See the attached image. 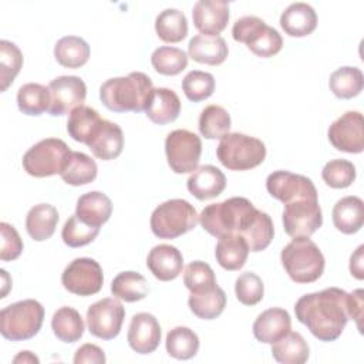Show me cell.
<instances>
[{
	"mask_svg": "<svg viewBox=\"0 0 364 364\" xmlns=\"http://www.w3.org/2000/svg\"><path fill=\"white\" fill-rule=\"evenodd\" d=\"M112 213L111 199L100 192L91 191L78 198L75 205V215L87 225L101 228Z\"/></svg>",
	"mask_w": 364,
	"mask_h": 364,
	"instance_id": "cell-25",
	"label": "cell"
},
{
	"mask_svg": "<svg viewBox=\"0 0 364 364\" xmlns=\"http://www.w3.org/2000/svg\"><path fill=\"white\" fill-rule=\"evenodd\" d=\"M50 108L53 117H60L71 112L74 108L82 105L87 97L85 82L75 75H61L48 84Z\"/></svg>",
	"mask_w": 364,
	"mask_h": 364,
	"instance_id": "cell-15",
	"label": "cell"
},
{
	"mask_svg": "<svg viewBox=\"0 0 364 364\" xmlns=\"http://www.w3.org/2000/svg\"><path fill=\"white\" fill-rule=\"evenodd\" d=\"M249 246L243 236L240 235H225L219 237L215 249V256L218 263L225 270H239L245 266L249 256Z\"/></svg>",
	"mask_w": 364,
	"mask_h": 364,
	"instance_id": "cell-27",
	"label": "cell"
},
{
	"mask_svg": "<svg viewBox=\"0 0 364 364\" xmlns=\"http://www.w3.org/2000/svg\"><path fill=\"white\" fill-rule=\"evenodd\" d=\"M183 283L186 289L193 294L209 291L218 286L215 272L208 263L200 260L191 262L185 267Z\"/></svg>",
	"mask_w": 364,
	"mask_h": 364,
	"instance_id": "cell-44",
	"label": "cell"
},
{
	"mask_svg": "<svg viewBox=\"0 0 364 364\" xmlns=\"http://www.w3.org/2000/svg\"><path fill=\"white\" fill-rule=\"evenodd\" d=\"M85 318L92 336L102 340H112L121 331L125 309L117 297H105L88 307Z\"/></svg>",
	"mask_w": 364,
	"mask_h": 364,
	"instance_id": "cell-13",
	"label": "cell"
},
{
	"mask_svg": "<svg viewBox=\"0 0 364 364\" xmlns=\"http://www.w3.org/2000/svg\"><path fill=\"white\" fill-rule=\"evenodd\" d=\"M291 328V318L284 309L272 307L257 316L253 323V334L257 341L273 344Z\"/></svg>",
	"mask_w": 364,
	"mask_h": 364,
	"instance_id": "cell-21",
	"label": "cell"
},
{
	"mask_svg": "<svg viewBox=\"0 0 364 364\" xmlns=\"http://www.w3.org/2000/svg\"><path fill=\"white\" fill-rule=\"evenodd\" d=\"M166 353L176 360H189L199 350V337L189 327L178 326L168 331L165 340Z\"/></svg>",
	"mask_w": 364,
	"mask_h": 364,
	"instance_id": "cell-38",
	"label": "cell"
},
{
	"mask_svg": "<svg viewBox=\"0 0 364 364\" xmlns=\"http://www.w3.org/2000/svg\"><path fill=\"white\" fill-rule=\"evenodd\" d=\"M87 146L98 159H115L119 156L124 148V134L121 127L115 122L104 119Z\"/></svg>",
	"mask_w": 364,
	"mask_h": 364,
	"instance_id": "cell-22",
	"label": "cell"
},
{
	"mask_svg": "<svg viewBox=\"0 0 364 364\" xmlns=\"http://www.w3.org/2000/svg\"><path fill=\"white\" fill-rule=\"evenodd\" d=\"M165 154L175 173L193 172L202 154L200 138L188 129H175L166 135Z\"/></svg>",
	"mask_w": 364,
	"mask_h": 364,
	"instance_id": "cell-10",
	"label": "cell"
},
{
	"mask_svg": "<svg viewBox=\"0 0 364 364\" xmlns=\"http://www.w3.org/2000/svg\"><path fill=\"white\" fill-rule=\"evenodd\" d=\"M195 27L205 36H219L229 21V3L223 0H199L192 9Z\"/></svg>",
	"mask_w": 364,
	"mask_h": 364,
	"instance_id": "cell-18",
	"label": "cell"
},
{
	"mask_svg": "<svg viewBox=\"0 0 364 364\" xmlns=\"http://www.w3.org/2000/svg\"><path fill=\"white\" fill-rule=\"evenodd\" d=\"M181 112V100L176 92L171 88L159 87L154 88V94L148 108L145 109L146 117L159 125L169 124L178 118Z\"/></svg>",
	"mask_w": 364,
	"mask_h": 364,
	"instance_id": "cell-28",
	"label": "cell"
},
{
	"mask_svg": "<svg viewBox=\"0 0 364 364\" xmlns=\"http://www.w3.org/2000/svg\"><path fill=\"white\" fill-rule=\"evenodd\" d=\"M38 358L31 353V351H20L16 357H14V360H13V363L14 364H18V363H23V364H26V363H36V364H38Z\"/></svg>",
	"mask_w": 364,
	"mask_h": 364,
	"instance_id": "cell-54",
	"label": "cell"
},
{
	"mask_svg": "<svg viewBox=\"0 0 364 364\" xmlns=\"http://www.w3.org/2000/svg\"><path fill=\"white\" fill-rule=\"evenodd\" d=\"M363 294L361 289H357L351 293H347V313L348 318H354L357 328L361 331V318H363Z\"/></svg>",
	"mask_w": 364,
	"mask_h": 364,
	"instance_id": "cell-52",
	"label": "cell"
},
{
	"mask_svg": "<svg viewBox=\"0 0 364 364\" xmlns=\"http://www.w3.org/2000/svg\"><path fill=\"white\" fill-rule=\"evenodd\" d=\"M296 318L320 341L337 340L347 321V291L328 287L301 296L294 304Z\"/></svg>",
	"mask_w": 364,
	"mask_h": 364,
	"instance_id": "cell-1",
	"label": "cell"
},
{
	"mask_svg": "<svg viewBox=\"0 0 364 364\" xmlns=\"http://www.w3.org/2000/svg\"><path fill=\"white\" fill-rule=\"evenodd\" d=\"M363 115L358 111H347L337 118L327 131L330 144L343 152L360 154L364 149Z\"/></svg>",
	"mask_w": 364,
	"mask_h": 364,
	"instance_id": "cell-16",
	"label": "cell"
},
{
	"mask_svg": "<svg viewBox=\"0 0 364 364\" xmlns=\"http://www.w3.org/2000/svg\"><path fill=\"white\" fill-rule=\"evenodd\" d=\"M272 355L282 364H303L310 355V348L300 333L289 331L272 344Z\"/></svg>",
	"mask_w": 364,
	"mask_h": 364,
	"instance_id": "cell-32",
	"label": "cell"
},
{
	"mask_svg": "<svg viewBox=\"0 0 364 364\" xmlns=\"http://www.w3.org/2000/svg\"><path fill=\"white\" fill-rule=\"evenodd\" d=\"M61 283L65 290L77 296H92L98 293L104 283L100 263L91 257H77L64 269Z\"/></svg>",
	"mask_w": 364,
	"mask_h": 364,
	"instance_id": "cell-12",
	"label": "cell"
},
{
	"mask_svg": "<svg viewBox=\"0 0 364 364\" xmlns=\"http://www.w3.org/2000/svg\"><path fill=\"white\" fill-rule=\"evenodd\" d=\"M127 340L138 354L154 353L161 341V326L154 314L136 313L132 316Z\"/></svg>",
	"mask_w": 364,
	"mask_h": 364,
	"instance_id": "cell-17",
	"label": "cell"
},
{
	"mask_svg": "<svg viewBox=\"0 0 364 364\" xmlns=\"http://www.w3.org/2000/svg\"><path fill=\"white\" fill-rule=\"evenodd\" d=\"M333 223L341 233L353 235L363 228L364 202L358 196H344L333 208Z\"/></svg>",
	"mask_w": 364,
	"mask_h": 364,
	"instance_id": "cell-26",
	"label": "cell"
},
{
	"mask_svg": "<svg viewBox=\"0 0 364 364\" xmlns=\"http://www.w3.org/2000/svg\"><path fill=\"white\" fill-rule=\"evenodd\" d=\"M235 293L242 304L255 306L263 299L264 286L256 273L245 272L235 282Z\"/></svg>",
	"mask_w": 364,
	"mask_h": 364,
	"instance_id": "cell-49",
	"label": "cell"
},
{
	"mask_svg": "<svg viewBox=\"0 0 364 364\" xmlns=\"http://www.w3.org/2000/svg\"><path fill=\"white\" fill-rule=\"evenodd\" d=\"M188 191L199 200L219 196L226 188L225 173L213 165L198 166L186 181Z\"/></svg>",
	"mask_w": 364,
	"mask_h": 364,
	"instance_id": "cell-20",
	"label": "cell"
},
{
	"mask_svg": "<svg viewBox=\"0 0 364 364\" xmlns=\"http://www.w3.org/2000/svg\"><path fill=\"white\" fill-rule=\"evenodd\" d=\"M54 57L65 68H80L90 58V46L78 36H65L55 43Z\"/></svg>",
	"mask_w": 364,
	"mask_h": 364,
	"instance_id": "cell-33",
	"label": "cell"
},
{
	"mask_svg": "<svg viewBox=\"0 0 364 364\" xmlns=\"http://www.w3.org/2000/svg\"><path fill=\"white\" fill-rule=\"evenodd\" d=\"M280 26L290 37H304L316 30L317 14L314 9L307 3H291L282 13Z\"/></svg>",
	"mask_w": 364,
	"mask_h": 364,
	"instance_id": "cell-23",
	"label": "cell"
},
{
	"mask_svg": "<svg viewBox=\"0 0 364 364\" xmlns=\"http://www.w3.org/2000/svg\"><path fill=\"white\" fill-rule=\"evenodd\" d=\"M228 53V44L220 36L198 34L192 37L188 44L189 57L200 64L219 65L226 60Z\"/></svg>",
	"mask_w": 364,
	"mask_h": 364,
	"instance_id": "cell-24",
	"label": "cell"
},
{
	"mask_svg": "<svg viewBox=\"0 0 364 364\" xmlns=\"http://www.w3.org/2000/svg\"><path fill=\"white\" fill-rule=\"evenodd\" d=\"M199 220L195 208L185 199H169L151 215V230L159 239H175L192 230Z\"/></svg>",
	"mask_w": 364,
	"mask_h": 364,
	"instance_id": "cell-7",
	"label": "cell"
},
{
	"mask_svg": "<svg viewBox=\"0 0 364 364\" xmlns=\"http://www.w3.org/2000/svg\"><path fill=\"white\" fill-rule=\"evenodd\" d=\"M18 109L26 115H41L50 108L48 87L38 82H27L17 91Z\"/></svg>",
	"mask_w": 364,
	"mask_h": 364,
	"instance_id": "cell-40",
	"label": "cell"
},
{
	"mask_svg": "<svg viewBox=\"0 0 364 364\" xmlns=\"http://www.w3.org/2000/svg\"><path fill=\"white\" fill-rule=\"evenodd\" d=\"M100 233V228L87 225L74 213L67 219L61 230L63 242L70 247H81L91 243Z\"/></svg>",
	"mask_w": 364,
	"mask_h": 364,
	"instance_id": "cell-46",
	"label": "cell"
},
{
	"mask_svg": "<svg viewBox=\"0 0 364 364\" xmlns=\"http://www.w3.org/2000/svg\"><path fill=\"white\" fill-rule=\"evenodd\" d=\"M44 320V307L34 299H26L4 307L0 311V333L11 341L34 337Z\"/></svg>",
	"mask_w": 364,
	"mask_h": 364,
	"instance_id": "cell-6",
	"label": "cell"
},
{
	"mask_svg": "<svg viewBox=\"0 0 364 364\" xmlns=\"http://www.w3.org/2000/svg\"><path fill=\"white\" fill-rule=\"evenodd\" d=\"M152 94V80L141 71L129 73L127 77L109 78L100 87V100L114 112L145 111Z\"/></svg>",
	"mask_w": 364,
	"mask_h": 364,
	"instance_id": "cell-3",
	"label": "cell"
},
{
	"mask_svg": "<svg viewBox=\"0 0 364 364\" xmlns=\"http://www.w3.org/2000/svg\"><path fill=\"white\" fill-rule=\"evenodd\" d=\"M232 36L236 41L245 43L255 55L262 58L277 54L283 47V38L279 31L256 16L237 18L232 27Z\"/></svg>",
	"mask_w": 364,
	"mask_h": 364,
	"instance_id": "cell-8",
	"label": "cell"
},
{
	"mask_svg": "<svg viewBox=\"0 0 364 364\" xmlns=\"http://www.w3.org/2000/svg\"><path fill=\"white\" fill-rule=\"evenodd\" d=\"M363 250H364V246L360 245L357 247V250L351 255L350 257V272L351 274L358 279V280H363L364 279V267H363Z\"/></svg>",
	"mask_w": 364,
	"mask_h": 364,
	"instance_id": "cell-53",
	"label": "cell"
},
{
	"mask_svg": "<svg viewBox=\"0 0 364 364\" xmlns=\"http://www.w3.org/2000/svg\"><path fill=\"white\" fill-rule=\"evenodd\" d=\"M151 64L162 75H178L188 65V55L183 50L171 46H162L154 50Z\"/></svg>",
	"mask_w": 364,
	"mask_h": 364,
	"instance_id": "cell-42",
	"label": "cell"
},
{
	"mask_svg": "<svg viewBox=\"0 0 364 364\" xmlns=\"http://www.w3.org/2000/svg\"><path fill=\"white\" fill-rule=\"evenodd\" d=\"M97 164L91 156L84 152L70 151L60 176L68 185L81 186L92 182L97 178Z\"/></svg>",
	"mask_w": 364,
	"mask_h": 364,
	"instance_id": "cell-30",
	"label": "cell"
},
{
	"mask_svg": "<svg viewBox=\"0 0 364 364\" xmlns=\"http://www.w3.org/2000/svg\"><path fill=\"white\" fill-rule=\"evenodd\" d=\"M216 156L230 171H247L264 161L266 146L259 138L240 132H228L219 141Z\"/></svg>",
	"mask_w": 364,
	"mask_h": 364,
	"instance_id": "cell-5",
	"label": "cell"
},
{
	"mask_svg": "<svg viewBox=\"0 0 364 364\" xmlns=\"http://www.w3.org/2000/svg\"><path fill=\"white\" fill-rule=\"evenodd\" d=\"M323 181L334 189H344L355 179V166L347 159L328 161L321 171Z\"/></svg>",
	"mask_w": 364,
	"mask_h": 364,
	"instance_id": "cell-48",
	"label": "cell"
},
{
	"mask_svg": "<svg viewBox=\"0 0 364 364\" xmlns=\"http://www.w3.org/2000/svg\"><path fill=\"white\" fill-rule=\"evenodd\" d=\"M282 264L289 277L296 283H313L324 272V256L318 246L309 237H293L280 253Z\"/></svg>",
	"mask_w": 364,
	"mask_h": 364,
	"instance_id": "cell-4",
	"label": "cell"
},
{
	"mask_svg": "<svg viewBox=\"0 0 364 364\" xmlns=\"http://www.w3.org/2000/svg\"><path fill=\"white\" fill-rule=\"evenodd\" d=\"M111 291L114 297L134 303L142 300L149 293V286L141 273L129 270L121 272L114 277L111 283Z\"/></svg>",
	"mask_w": 364,
	"mask_h": 364,
	"instance_id": "cell-35",
	"label": "cell"
},
{
	"mask_svg": "<svg viewBox=\"0 0 364 364\" xmlns=\"http://www.w3.org/2000/svg\"><path fill=\"white\" fill-rule=\"evenodd\" d=\"M1 232V247H0V259L3 262L17 259L23 252V240L14 226L1 222L0 223Z\"/></svg>",
	"mask_w": 364,
	"mask_h": 364,
	"instance_id": "cell-50",
	"label": "cell"
},
{
	"mask_svg": "<svg viewBox=\"0 0 364 364\" xmlns=\"http://www.w3.org/2000/svg\"><path fill=\"white\" fill-rule=\"evenodd\" d=\"M155 31L165 43H179L188 34V20L178 9H165L155 18Z\"/></svg>",
	"mask_w": 364,
	"mask_h": 364,
	"instance_id": "cell-36",
	"label": "cell"
},
{
	"mask_svg": "<svg viewBox=\"0 0 364 364\" xmlns=\"http://www.w3.org/2000/svg\"><path fill=\"white\" fill-rule=\"evenodd\" d=\"M51 328L60 341L75 343L84 334V321L75 309L64 306L53 314Z\"/></svg>",
	"mask_w": 364,
	"mask_h": 364,
	"instance_id": "cell-34",
	"label": "cell"
},
{
	"mask_svg": "<svg viewBox=\"0 0 364 364\" xmlns=\"http://www.w3.org/2000/svg\"><path fill=\"white\" fill-rule=\"evenodd\" d=\"M328 87L337 98H353L358 95L364 87L363 73L357 67H340L331 73Z\"/></svg>",
	"mask_w": 364,
	"mask_h": 364,
	"instance_id": "cell-39",
	"label": "cell"
},
{
	"mask_svg": "<svg viewBox=\"0 0 364 364\" xmlns=\"http://www.w3.org/2000/svg\"><path fill=\"white\" fill-rule=\"evenodd\" d=\"M58 222V212L50 203L34 205L26 216V229L30 237L36 242L50 239Z\"/></svg>",
	"mask_w": 364,
	"mask_h": 364,
	"instance_id": "cell-31",
	"label": "cell"
},
{
	"mask_svg": "<svg viewBox=\"0 0 364 364\" xmlns=\"http://www.w3.org/2000/svg\"><path fill=\"white\" fill-rule=\"evenodd\" d=\"M257 213L259 209H256L249 199L233 196L203 208L199 215V222L209 235L218 239L230 233L245 236Z\"/></svg>",
	"mask_w": 364,
	"mask_h": 364,
	"instance_id": "cell-2",
	"label": "cell"
},
{
	"mask_svg": "<svg viewBox=\"0 0 364 364\" xmlns=\"http://www.w3.org/2000/svg\"><path fill=\"white\" fill-rule=\"evenodd\" d=\"M102 121L104 118H101L94 108L87 105H80L70 112V117L67 121L68 135L74 141L88 145V142L92 139V136L101 127Z\"/></svg>",
	"mask_w": 364,
	"mask_h": 364,
	"instance_id": "cell-29",
	"label": "cell"
},
{
	"mask_svg": "<svg viewBox=\"0 0 364 364\" xmlns=\"http://www.w3.org/2000/svg\"><path fill=\"white\" fill-rule=\"evenodd\" d=\"M274 235V226L272 218L266 213L259 210L255 222L249 228V230L245 233V240L247 242L250 252H262L264 250Z\"/></svg>",
	"mask_w": 364,
	"mask_h": 364,
	"instance_id": "cell-47",
	"label": "cell"
},
{
	"mask_svg": "<svg viewBox=\"0 0 364 364\" xmlns=\"http://www.w3.org/2000/svg\"><path fill=\"white\" fill-rule=\"evenodd\" d=\"M23 65V54L20 48L9 41H0V91H6L20 73Z\"/></svg>",
	"mask_w": 364,
	"mask_h": 364,
	"instance_id": "cell-43",
	"label": "cell"
},
{
	"mask_svg": "<svg viewBox=\"0 0 364 364\" xmlns=\"http://www.w3.org/2000/svg\"><path fill=\"white\" fill-rule=\"evenodd\" d=\"M284 232L291 237H310L323 223L318 199H296L284 203Z\"/></svg>",
	"mask_w": 364,
	"mask_h": 364,
	"instance_id": "cell-11",
	"label": "cell"
},
{
	"mask_svg": "<svg viewBox=\"0 0 364 364\" xmlns=\"http://www.w3.org/2000/svg\"><path fill=\"white\" fill-rule=\"evenodd\" d=\"M68 145L58 138H46L33 145L23 156L24 171L34 178H46L60 175L67 155Z\"/></svg>",
	"mask_w": 364,
	"mask_h": 364,
	"instance_id": "cell-9",
	"label": "cell"
},
{
	"mask_svg": "<svg viewBox=\"0 0 364 364\" xmlns=\"http://www.w3.org/2000/svg\"><path fill=\"white\" fill-rule=\"evenodd\" d=\"M267 192L283 203L296 199H317V191L310 178L289 171H274L266 179Z\"/></svg>",
	"mask_w": 364,
	"mask_h": 364,
	"instance_id": "cell-14",
	"label": "cell"
},
{
	"mask_svg": "<svg viewBox=\"0 0 364 364\" xmlns=\"http://www.w3.org/2000/svg\"><path fill=\"white\" fill-rule=\"evenodd\" d=\"M230 115L229 112L216 104L208 105L202 109L199 115V132L208 139H216L226 135L230 129Z\"/></svg>",
	"mask_w": 364,
	"mask_h": 364,
	"instance_id": "cell-41",
	"label": "cell"
},
{
	"mask_svg": "<svg viewBox=\"0 0 364 364\" xmlns=\"http://www.w3.org/2000/svg\"><path fill=\"white\" fill-rule=\"evenodd\" d=\"M188 306L196 317L202 320H213L219 317L225 310L226 294L219 286L205 293H191L188 299Z\"/></svg>",
	"mask_w": 364,
	"mask_h": 364,
	"instance_id": "cell-37",
	"label": "cell"
},
{
	"mask_svg": "<svg viewBox=\"0 0 364 364\" xmlns=\"http://www.w3.org/2000/svg\"><path fill=\"white\" fill-rule=\"evenodd\" d=\"M182 91L186 98L193 102L209 98L215 91V78L210 73L193 70L189 71L182 80Z\"/></svg>",
	"mask_w": 364,
	"mask_h": 364,
	"instance_id": "cell-45",
	"label": "cell"
},
{
	"mask_svg": "<svg viewBox=\"0 0 364 364\" xmlns=\"http://www.w3.org/2000/svg\"><path fill=\"white\" fill-rule=\"evenodd\" d=\"M146 266L158 280L169 282L181 274L183 267V257L178 247L162 243L154 246L149 250Z\"/></svg>",
	"mask_w": 364,
	"mask_h": 364,
	"instance_id": "cell-19",
	"label": "cell"
},
{
	"mask_svg": "<svg viewBox=\"0 0 364 364\" xmlns=\"http://www.w3.org/2000/svg\"><path fill=\"white\" fill-rule=\"evenodd\" d=\"M74 363L75 364H82V363H91V364H104L105 363V354L102 348H100L95 344L87 343L82 344L74 355Z\"/></svg>",
	"mask_w": 364,
	"mask_h": 364,
	"instance_id": "cell-51",
	"label": "cell"
}]
</instances>
